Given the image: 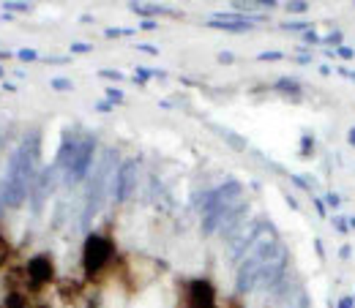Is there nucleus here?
Returning a JSON list of instances; mask_svg holds the SVG:
<instances>
[{"label": "nucleus", "instance_id": "16", "mask_svg": "<svg viewBox=\"0 0 355 308\" xmlns=\"http://www.w3.org/2000/svg\"><path fill=\"white\" fill-rule=\"evenodd\" d=\"M107 96H110V101H112V104H123V98H126L121 90H115V88H107Z\"/></svg>", "mask_w": 355, "mask_h": 308}, {"label": "nucleus", "instance_id": "6", "mask_svg": "<svg viewBox=\"0 0 355 308\" xmlns=\"http://www.w3.org/2000/svg\"><path fill=\"white\" fill-rule=\"evenodd\" d=\"M134 14H139V17H159V14H170V8H164V6H142V3H132Z\"/></svg>", "mask_w": 355, "mask_h": 308}, {"label": "nucleus", "instance_id": "12", "mask_svg": "<svg viewBox=\"0 0 355 308\" xmlns=\"http://www.w3.org/2000/svg\"><path fill=\"white\" fill-rule=\"evenodd\" d=\"M284 55L279 52V49H270V52H263V55H257V60H263V63H270V60H282Z\"/></svg>", "mask_w": 355, "mask_h": 308}, {"label": "nucleus", "instance_id": "14", "mask_svg": "<svg viewBox=\"0 0 355 308\" xmlns=\"http://www.w3.org/2000/svg\"><path fill=\"white\" fill-rule=\"evenodd\" d=\"M306 8H309V3H304V0H301V3H287V11H290V14H304Z\"/></svg>", "mask_w": 355, "mask_h": 308}, {"label": "nucleus", "instance_id": "27", "mask_svg": "<svg viewBox=\"0 0 355 308\" xmlns=\"http://www.w3.org/2000/svg\"><path fill=\"white\" fill-rule=\"evenodd\" d=\"M219 60H222V63H235V55H232V52H222Z\"/></svg>", "mask_w": 355, "mask_h": 308}, {"label": "nucleus", "instance_id": "26", "mask_svg": "<svg viewBox=\"0 0 355 308\" xmlns=\"http://www.w3.org/2000/svg\"><path fill=\"white\" fill-rule=\"evenodd\" d=\"M350 254H353L350 246H342V248H339V257H342V260H350Z\"/></svg>", "mask_w": 355, "mask_h": 308}, {"label": "nucleus", "instance_id": "8", "mask_svg": "<svg viewBox=\"0 0 355 308\" xmlns=\"http://www.w3.org/2000/svg\"><path fill=\"white\" fill-rule=\"evenodd\" d=\"M282 28L284 30H301V33H306V30H311V22H306V19H293V22H284Z\"/></svg>", "mask_w": 355, "mask_h": 308}, {"label": "nucleus", "instance_id": "30", "mask_svg": "<svg viewBox=\"0 0 355 308\" xmlns=\"http://www.w3.org/2000/svg\"><path fill=\"white\" fill-rule=\"evenodd\" d=\"M71 52H90V44H74Z\"/></svg>", "mask_w": 355, "mask_h": 308}, {"label": "nucleus", "instance_id": "3", "mask_svg": "<svg viewBox=\"0 0 355 308\" xmlns=\"http://www.w3.org/2000/svg\"><path fill=\"white\" fill-rule=\"evenodd\" d=\"M25 278H28V292H42L46 284L55 281V262L46 254L33 257L25 267Z\"/></svg>", "mask_w": 355, "mask_h": 308}, {"label": "nucleus", "instance_id": "25", "mask_svg": "<svg viewBox=\"0 0 355 308\" xmlns=\"http://www.w3.org/2000/svg\"><path fill=\"white\" fill-rule=\"evenodd\" d=\"M339 308H355V298H342V300H339Z\"/></svg>", "mask_w": 355, "mask_h": 308}, {"label": "nucleus", "instance_id": "31", "mask_svg": "<svg viewBox=\"0 0 355 308\" xmlns=\"http://www.w3.org/2000/svg\"><path fill=\"white\" fill-rule=\"evenodd\" d=\"M295 60H298V63H304V66H306V63H311V57H309V55H298Z\"/></svg>", "mask_w": 355, "mask_h": 308}, {"label": "nucleus", "instance_id": "24", "mask_svg": "<svg viewBox=\"0 0 355 308\" xmlns=\"http://www.w3.org/2000/svg\"><path fill=\"white\" fill-rule=\"evenodd\" d=\"M101 77H107V80H123L121 71H101Z\"/></svg>", "mask_w": 355, "mask_h": 308}, {"label": "nucleus", "instance_id": "7", "mask_svg": "<svg viewBox=\"0 0 355 308\" xmlns=\"http://www.w3.org/2000/svg\"><path fill=\"white\" fill-rule=\"evenodd\" d=\"M276 90L290 93L293 98H298V96H301V85H298V82H293V80H279V82H276Z\"/></svg>", "mask_w": 355, "mask_h": 308}, {"label": "nucleus", "instance_id": "20", "mask_svg": "<svg viewBox=\"0 0 355 308\" xmlns=\"http://www.w3.org/2000/svg\"><path fill=\"white\" fill-rule=\"evenodd\" d=\"M52 88L55 90H71V82H66V80H52Z\"/></svg>", "mask_w": 355, "mask_h": 308}, {"label": "nucleus", "instance_id": "21", "mask_svg": "<svg viewBox=\"0 0 355 308\" xmlns=\"http://www.w3.org/2000/svg\"><path fill=\"white\" fill-rule=\"evenodd\" d=\"M339 202H342L339 194H328V197H325V205H331V208H339Z\"/></svg>", "mask_w": 355, "mask_h": 308}, {"label": "nucleus", "instance_id": "19", "mask_svg": "<svg viewBox=\"0 0 355 308\" xmlns=\"http://www.w3.org/2000/svg\"><path fill=\"white\" fill-rule=\"evenodd\" d=\"M304 42H306V44H322V39H320L314 30H306V33H304Z\"/></svg>", "mask_w": 355, "mask_h": 308}, {"label": "nucleus", "instance_id": "4", "mask_svg": "<svg viewBox=\"0 0 355 308\" xmlns=\"http://www.w3.org/2000/svg\"><path fill=\"white\" fill-rule=\"evenodd\" d=\"M90 161H93V139H83V142H77V150H74V158H71V177L74 180H80V177H85L88 172Z\"/></svg>", "mask_w": 355, "mask_h": 308}, {"label": "nucleus", "instance_id": "13", "mask_svg": "<svg viewBox=\"0 0 355 308\" xmlns=\"http://www.w3.org/2000/svg\"><path fill=\"white\" fill-rule=\"evenodd\" d=\"M129 33H134V30H129V28H110L104 36L107 39H121V36H129Z\"/></svg>", "mask_w": 355, "mask_h": 308}, {"label": "nucleus", "instance_id": "2", "mask_svg": "<svg viewBox=\"0 0 355 308\" xmlns=\"http://www.w3.org/2000/svg\"><path fill=\"white\" fill-rule=\"evenodd\" d=\"M183 308H216V289L208 278H191L183 287Z\"/></svg>", "mask_w": 355, "mask_h": 308}, {"label": "nucleus", "instance_id": "10", "mask_svg": "<svg viewBox=\"0 0 355 308\" xmlns=\"http://www.w3.org/2000/svg\"><path fill=\"white\" fill-rule=\"evenodd\" d=\"M334 57H342V60H353L355 57V49L353 46H339V49H336V52H334Z\"/></svg>", "mask_w": 355, "mask_h": 308}, {"label": "nucleus", "instance_id": "15", "mask_svg": "<svg viewBox=\"0 0 355 308\" xmlns=\"http://www.w3.org/2000/svg\"><path fill=\"white\" fill-rule=\"evenodd\" d=\"M322 44H334V46H336V49H339V46H342V33L336 30V33H331V36H325V39H322Z\"/></svg>", "mask_w": 355, "mask_h": 308}, {"label": "nucleus", "instance_id": "11", "mask_svg": "<svg viewBox=\"0 0 355 308\" xmlns=\"http://www.w3.org/2000/svg\"><path fill=\"white\" fill-rule=\"evenodd\" d=\"M331 224H334V229H336V232H342V235H345V232H347V226H350V221L345 219V216H334Z\"/></svg>", "mask_w": 355, "mask_h": 308}, {"label": "nucleus", "instance_id": "29", "mask_svg": "<svg viewBox=\"0 0 355 308\" xmlns=\"http://www.w3.org/2000/svg\"><path fill=\"white\" fill-rule=\"evenodd\" d=\"M339 74H342V77H347V80H353V82H355V71H350V69H339Z\"/></svg>", "mask_w": 355, "mask_h": 308}, {"label": "nucleus", "instance_id": "34", "mask_svg": "<svg viewBox=\"0 0 355 308\" xmlns=\"http://www.w3.org/2000/svg\"><path fill=\"white\" fill-rule=\"evenodd\" d=\"M353 298H355V295H353Z\"/></svg>", "mask_w": 355, "mask_h": 308}, {"label": "nucleus", "instance_id": "5", "mask_svg": "<svg viewBox=\"0 0 355 308\" xmlns=\"http://www.w3.org/2000/svg\"><path fill=\"white\" fill-rule=\"evenodd\" d=\"M134 175H137V167H134V161L123 164V170H121V180H118V199H126V197L132 194Z\"/></svg>", "mask_w": 355, "mask_h": 308}, {"label": "nucleus", "instance_id": "17", "mask_svg": "<svg viewBox=\"0 0 355 308\" xmlns=\"http://www.w3.org/2000/svg\"><path fill=\"white\" fill-rule=\"evenodd\" d=\"M311 147H314V139H311V136H304V139H301V153H304V156H309Z\"/></svg>", "mask_w": 355, "mask_h": 308}, {"label": "nucleus", "instance_id": "28", "mask_svg": "<svg viewBox=\"0 0 355 308\" xmlns=\"http://www.w3.org/2000/svg\"><path fill=\"white\" fill-rule=\"evenodd\" d=\"M293 183H295V185H298V188H309V185H306V177H298V175H293Z\"/></svg>", "mask_w": 355, "mask_h": 308}, {"label": "nucleus", "instance_id": "9", "mask_svg": "<svg viewBox=\"0 0 355 308\" xmlns=\"http://www.w3.org/2000/svg\"><path fill=\"white\" fill-rule=\"evenodd\" d=\"M8 257H11V243H8V240L0 235V267L8 262Z\"/></svg>", "mask_w": 355, "mask_h": 308}, {"label": "nucleus", "instance_id": "1", "mask_svg": "<svg viewBox=\"0 0 355 308\" xmlns=\"http://www.w3.org/2000/svg\"><path fill=\"white\" fill-rule=\"evenodd\" d=\"M115 243L107 237V235H98L93 232L88 235L85 246H83V273L88 281H101V275L112 267L115 262Z\"/></svg>", "mask_w": 355, "mask_h": 308}, {"label": "nucleus", "instance_id": "18", "mask_svg": "<svg viewBox=\"0 0 355 308\" xmlns=\"http://www.w3.org/2000/svg\"><path fill=\"white\" fill-rule=\"evenodd\" d=\"M39 52L36 49H19V60H36Z\"/></svg>", "mask_w": 355, "mask_h": 308}, {"label": "nucleus", "instance_id": "33", "mask_svg": "<svg viewBox=\"0 0 355 308\" xmlns=\"http://www.w3.org/2000/svg\"><path fill=\"white\" fill-rule=\"evenodd\" d=\"M0 77H3V69H0Z\"/></svg>", "mask_w": 355, "mask_h": 308}, {"label": "nucleus", "instance_id": "23", "mask_svg": "<svg viewBox=\"0 0 355 308\" xmlns=\"http://www.w3.org/2000/svg\"><path fill=\"white\" fill-rule=\"evenodd\" d=\"M314 208H317V216H325V199H314Z\"/></svg>", "mask_w": 355, "mask_h": 308}, {"label": "nucleus", "instance_id": "32", "mask_svg": "<svg viewBox=\"0 0 355 308\" xmlns=\"http://www.w3.org/2000/svg\"><path fill=\"white\" fill-rule=\"evenodd\" d=\"M347 142H350V145L355 147V126L350 129V134H347Z\"/></svg>", "mask_w": 355, "mask_h": 308}, {"label": "nucleus", "instance_id": "22", "mask_svg": "<svg viewBox=\"0 0 355 308\" xmlns=\"http://www.w3.org/2000/svg\"><path fill=\"white\" fill-rule=\"evenodd\" d=\"M6 8H17V11H31L28 3H6Z\"/></svg>", "mask_w": 355, "mask_h": 308}]
</instances>
